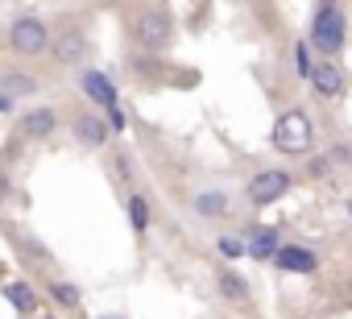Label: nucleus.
I'll return each instance as SVG.
<instances>
[{"label":"nucleus","instance_id":"obj_7","mask_svg":"<svg viewBox=\"0 0 352 319\" xmlns=\"http://www.w3.org/2000/svg\"><path fill=\"white\" fill-rule=\"evenodd\" d=\"M75 137H79V145H87V149H100V145H108V137H112V124H108V120H100V116H91V112H83V116L75 120Z\"/></svg>","mask_w":352,"mask_h":319},{"label":"nucleus","instance_id":"obj_2","mask_svg":"<svg viewBox=\"0 0 352 319\" xmlns=\"http://www.w3.org/2000/svg\"><path fill=\"white\" fill-rule=\"evenodd\" d=\"M311 137H315V129H311V116L307 112H282L278 116V124H274V145L282 149V153H307L311 149Z\"/></svg>","mask_w":352,"mask_h":319},{"label":"nucleus","instance_id":"obj_4","mask_svg":"<svg viewBox=\"0 0 352 319\" xmlns=\"http://www.w3.org/2000/svg\"><path fill=\"white\" fill-rule=\"evenodd\" d=\"M9 42H13V50H17V54L34 58V54H42V50L50 46V30H46L38 17H17V21H13V30H9Z\"/></svg>","mask_w":352,"mask_h":319},{"label":"nucleus","instance_id":"obj_15","mask_svg":"<svg viewBox=\"0 0 352 319\" xmlns=\"http://www.w3.org/2000/svg\"><path fill=\"white\" fill-rule=\"evenodd\" d=\"M220 294H224L228 302H245V298H249V282H245L241 274H232V270H220Z\"/></svg>","mask_w":352,"mask_h":319},{"label":"nucleus","instance_id":"obj_19","mask_svg":"<svg viewBox=\"0 0 352 319\" xmlns=\"http://www.w3.org/2000/svg\"><path fill=\"white\" fill-rule=\"evenodd\" d=\"M50 294H54L63 307H79V290H75L71 282H54V286H50Z\"/></svg>","mask_w":352,"mask_h":319},{"label":"nucleus","instance_id":"obj_16","mask_svg":"<svg viewBox=\"0 0 352 319\" xmlns=\"http://www.w3.org/2000/svg\"><path fill=\"white\" fill-rule=\"evenodd\" d=\"M129 224L137 228V232H145L149 228V204H145V195H129Z\"/></svg>","mask_w":352,"mask_h":319},{"label":"nucleus","instance_id":"obj_17","mask_svg":"<svg viewBox=\"0 0 352 319\" xmlns=\"http://www.w3.org/2000/svg\"><path fill=\"white\" fill-rule=\"evenodd\" d=\"M5 294H9V302H13L17 311H34V290H30L25 282H9Z\"/></svg>","mask_w":352,"mask_h":319},{"label":"nucleus","instance_id":"obj_14","mask_svg":"<svg viewBox=\"0 0 352 319\" xmlns=\"http://www.w3.org/2000/svg\"><path fill=\"white\" fill-rule=\"evenodd\" d=\"M191 208H195L199 216H224V212H228V195H224V191H199V195L191 199Z\"/></svg>","mask_w":352,"mask_h":319},{"label":"nucleus","instance_id":"obj_22","mask_svg":"<svg viewBox=\"0 0 352 319\" xmlns=\"http://www.w3.org/2000/svg\"><path fill=\"white\" fill-rule=\"evenodd\" d=\"M42 319H54V315H42Z\"/></svg>","mask_w":352,"mask_h":319},{"label":"nucleus","instance_id":"obj_9","mask_svg":"<svg viewBox=\"0 0 352 319\" xmlns=\"http://www.w3.org/2000/svg\"><path fill=\"white\" fill-rule=\"evenodd\" d=\"M83 50H87L83 30H79V25H63V30H58V38H54V54H58L63 63H79V58H83Z\"/></svg>","mask_w":352,"mask_h":319},{"label":"nucleus","instance_id":"obj_20","mask_svg":"<svg viewBox=\"0 0 352 319\" xmlns=\"http://www.w3.org/2000/svg\"><path fill=\"white\" fill-rule=\"evenodd\" d=\"M245 249H249V245H245V241H236V236H220V253H224V257H228V261H236V257H241V253H245Z\"/></svg>","mask_w":352,"mask_h":319},{"label":"nucleus","instance_id":"obj_8","mask_svg":"<svg viewBox=\"0 0 352 319\" xmlns=\"http://www.w3.org/2000/svg\"><path fill=\"white\" fill-rule=\"evenodd\" d=\"M311 87H315L319 100H336V96L344 91V75H340V67H336V63H315Z\"/></svg>","mask_w":352,"mask_h":319},{"label":"nucleus","instance_id":"obj_5","mask_svg":"<svg viewBox=\"0 0 352 319\" xmlns=\"http://www.w3.org/2000/svg\"><path fill=\"white\" fill-rule=\"evenodd\" d=\"M290 191V175L286 170H261V175H253L249 179V204H257V208H265V204H274V199H282Z\"/></svg>","mask_w":352,"mask_h":319},{"label":"nucleus","instance_id":"obj_6","mask_svg":"<svg viewBox=\"0 0 352 319\" xmlns=\"http://www.w3.org/2000/svg\"><path fill=\"white\" fill-rule=\"evenodd\" d=\"M274 265L286 270V274H315L319 270V257L307 245H282V253L274 257Z\"/></svg>","mask_w":352,"mask_h":319},{"label":"nucleus","instance_id":"obj_12","mask_svg":"<svg viewBox=\"0 0 352 319\" xmlns=\"http://www.w3.org/2000/svg\"><path fill=\"white\" fill-rule=\"evenodd\" d=\"M38 91V83L30 79V75H17V71H9V75H0V96L5 100H21V96H34Z\"/></svg>","mask_w":352,"mask_h":319},{"label":"nucleus","instance_id":"obj_1","mask_svg":"<svg viewBox=\"0 0 352 319\" xmlns=\"http://www.w3.org/2000/svg\"><path fill=\"white\" fill-rule=\"evenodd\" d=\"M344 9L340 5H319L315 9V21H311V46L319 54H327V63L344 50Z\"/></svg>","mask_w":352,"mask_h":319},{"label":"nucleus","instance_id":"obj_18","mask_svg":"<svg viewBox=\"0 0 352 319\" xmlns=\"http://www.w3.org/2000/svg\"><path fill=\"white\" fill-rule=\"evenodd\" d=\"M294 71H298V79H311V75H315V63H311V54H307V42L294 46Z\"/></svg>","mask_w":352,"mask_h":319},{"label":"nucleus","instance_id":"obj_11","mask_svg":"<svg viewBox=\"0 0 352 319\" xmlns=\"http://www.w3.org/2000/svg\"><path fill=\"white\" fill-rule=\"evenodd\" d=\"M249 253H253L257 261L278 257V253H282V245H278V228H253V232H249Z\"/></svg>","mask_w":352,"mask_h":319},{"label":"nucleus","instance_id":"obj_3","mask_svg":"<svg viewBox=\"0 0 352 319\" xmlns=\"http://www.w3.org/2000/svg\"><path fill=\"white\" fill-rule=\"evenodd\" d=\"M133 38L145 46V50H166L170 38H174V21L166 9H141L137 21H133Z\"/></svg>","mask_w":352,"mask_h":319},{"label":"nucleus","instance_id":"obj_21","mask_svg":"<svg viewBox=\"0 0 352 319\" xmlns=\"http://www.w3.org/2000/svg\"><path fill=\"white\" fill-rule=\"evenodd\" d=\"M108 124H112V129H124V112H120V108H112V112H108Z\"/></svg>","mask_w":352,"mask_h":319},{"label":"nucleus","instance_id":"obj_13","mask_svg":"<svg viewBox=\"0 0 352 319\" xmlns=\"http://www.w3.org/2000/svg\"><path fill=\"white\" fill-rule=\"evenodd\" d=\"M54 124H58V116H54L50 108H38V112H30V116L21 120L25 137H50V133H54Z\"/></svg>","mask_w":352,"mask_h":319},{"label":"nucleus","instance_id":"obj_10","mask_svg":"<svg viewBox=\"0 0 352 319\" xmlns=\"http://www.w3.org/2000/svg\"><path fill=\"white\" fill-rule=\"evenodd\" d=\"M83 91H87V96H91L100 108H108V112L116 108V87H112V79H108V75H100V71H87V75H83Z\"/></svg>","mask_w":352,"mask_h":319}]
</instances>
